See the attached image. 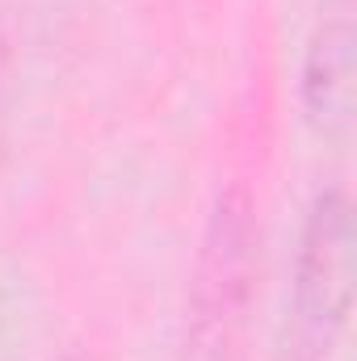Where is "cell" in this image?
<instances>
[{
    "mask_svg": "<svg viewBox=\"0 0 357 361\" xmlns=\"http://www.w3.org/2000/svg\"><path fill=\"white\" fill-rule=\"evenodd\" d=\"M353 252L357 227L349 189H320L303 219L294 257L286 361H324L341 341L353 307Z\"/></svg>",
    "mask_w": 357,
    "mask_h": 361,
    "instance_id": "6da1fadb",
    "label": "cell"
},
{
    "mask_svg": "<svg viewBox=\"0 0 357 361\" xmlns=\"http://www.w3.org/2000/svg\"><path fill=\"white\" fill-rule=\"evenodd\" d=\"M257 281V206L244 185L214 197L193 286H189V345L202 361H223L236 345Z\"/></svg>",
    "mask_w": 357,
    "mask_h": 361,
    "instance_id": "7a4b0ae2",
    "label": "cell"
},
{
    "mask_svg": "<svg viewBox=\"0 0 357 361\" xmlns=\"http://www.w3.org/2000/svg\"><path fill=\"white\" fill-rule=\"evenodd\" d=\"M298 101L307 122L341 143L353 130L357 114V30H353V0H324L311 34H307V51H303V68H298Z\"/></svg>",
    "mask_w": 357,
    "mask_h": 361,
    "instance_id": "3957f363",
    "label": "cell"
}]
</instances>
